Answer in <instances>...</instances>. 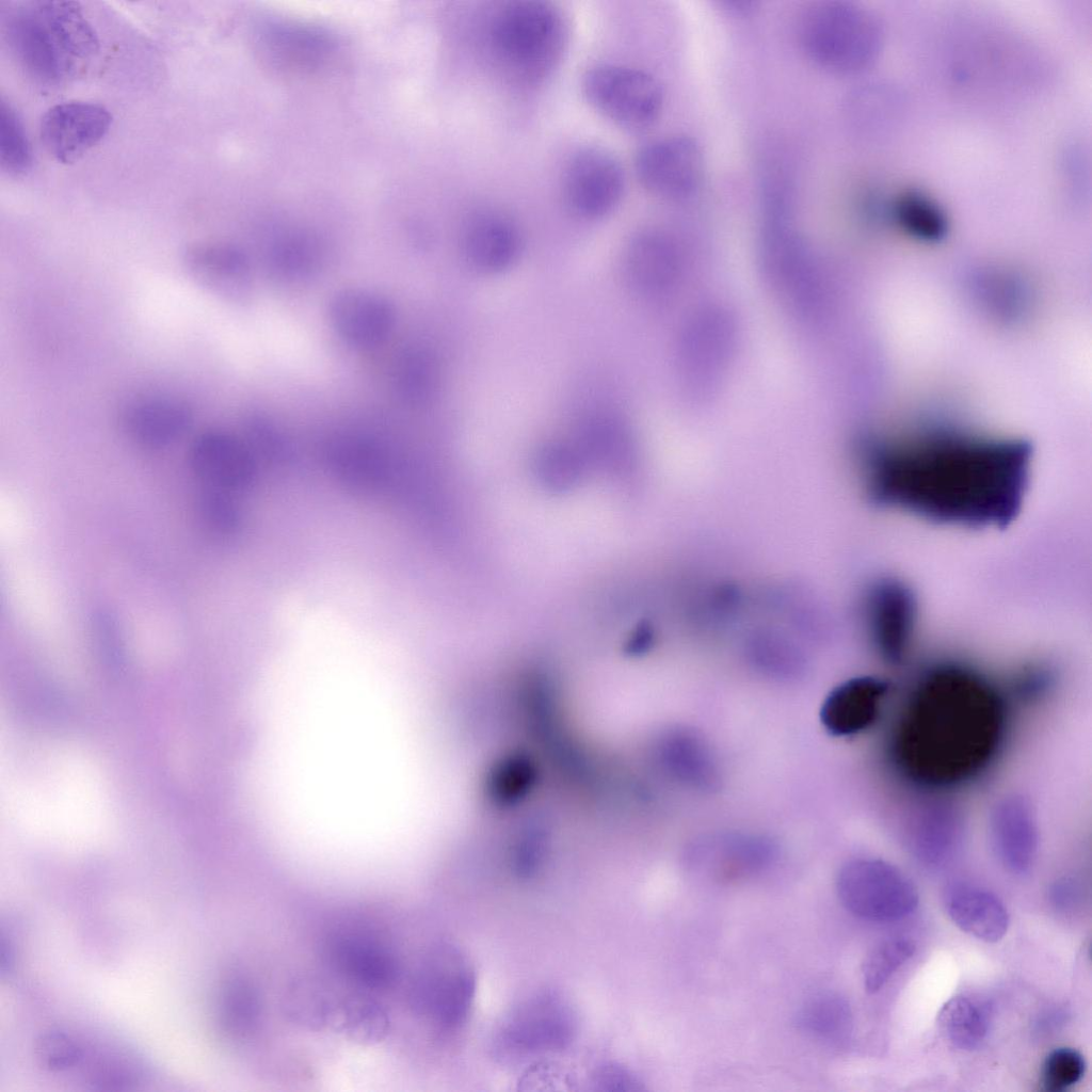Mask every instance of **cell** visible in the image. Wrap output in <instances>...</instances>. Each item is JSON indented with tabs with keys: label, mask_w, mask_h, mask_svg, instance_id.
Wrapping results in <instances>:
<instances>
[{
	"label": "cell",
	"mask_w": 1092,
	"mask_h": 1092,
	"mask_svg": "<svg viewBox=\"0 0 1092 1092\" xmlns=\"http://www.w3.org/2000/svg\"><path fill=\"white\" fill-rule=\"evenodd\" d=\"M1029 466L1023 443L942 437L880 452L867 479L884 504L944 524L1005 528L1021 511Z\"/></svg>",
	"instance_id": "cell-1"
},
{
	"label": "cell",
	"mask_w": 1092,
	"mask_h": 1092,
	"mask_svg": "<svg viewBox=\"0 0 1092 1092\" xmlns=\"http://www.w3.org/2000/svg\"><path fill=\"white\" fill-rule=\"evenodd\" d=\"M1003 728V703L991 685L969 669L938 667L924 677L903 711L894 757L919 785L961 784L992 760Z\"/></svg>",
	"instance_id": "cell-2"
},
{
	"label": "cell",
	"mask_w": 1092,
	"mask_h": 1092,
	"mask_svg": "<svg viewBox=\"0 0 1092 1092\" xmlns=\"http://www.w3.org/2000/svg\"><path fill=\"white\" fill-rule=\"evenodd\" d=\"M479 43L485 67L507 85L539 90L557 76L569 52L572 21L545 0H509L485 11Z\"/></svg>",
	"instance_id": "cell-3"
},
{
	"label": "cell",
	"mask_w": 1092,
	"mask_h": 1092,
	"mask_svg": "<svg viewBox=\"0 0 1092 1092\" xmlns=\"http://www.w3.org/2000/svg\"><path fill=\"white\" fill-rule=\"evenodd\" d=\"M579 92L588 108L616 130L641 132L659 118L663 89L647 70L619 59H596L582 68Z\"/></svg>",
	"instance_id": "cell-4"
},
{
	"label": "cell",
	"mask_w": 1092,
	"mask_h": 1092,
	"mask_svg": "<svg viewBox=\"0 0 1092 1092\" xmlns=\"http://www.w3.org/2000/svg\"><path fill=\"white\" fill-rule=\"evenodd\" d=\"M801 42L819 67L848 74L867 66L878 46V29L861 7L841 1H823L804 15Z\"/></svg>",
	"instance_id": "cell-5"
},
{
	"label": "cell",
	"mask_w": 1092,
	"mask_h": 1092,
	"mask_svg": "<svg viewBox=\"0 0 1092 1092\" xmlns=\"http://www.w3.org/2000/svg\"><path fill=\"white\" fill-rule=\"evenodd\" d=\"M627 172L620 155L597 141L569 147L557 175V195L565 209L584 220L613 213L627 191Z\"/></svg>",
	"instance_id": "cell-6"
},
{
	"label": "cell",
	"mask_w": 1092,
	"mask_h": 1092,
	"mask_svg": "<svg viewBox=\"0 0 1092 1092\" xmlns=\"http://www.w3.org/2000/svg\"><path fill=\"white\" fill-rule=\"evenodd\" d=\"M837 894L850 913L876 921L903 918L918 904L913 882L895 866L873 858L847 864L837 879Z\"/></svg>",
	"instance_id": "cell-7"
},
{
	"label": "cell",
	"mask_w": 1092,
	"mask_h": 1092,
	"mask_svg": "<svg viewBox=\"0 0 1092 1092\" xmlns=\"http://www.w3.org/2000/svg\"><path fill=\"white\" fill-rule=\"evenodd\" d=\"M633 172L640 184L655 196L681 199L698 188L704 158L690 138L668 135L642 144L633 156Z\"/></svg>",
	"instance_id": "cell-8"
},
{
	"label": "cell",
	"mask_w": 1092,
	"mask_h": 1092,
	"mask_svg": "<svg viewBox=\"0 0 1092 1092\" xmlns=\"http://www.w3.org/2000/svg\"><path fill=\"white\" fill-rule=\"evenodd\" d=\"M111 124L101 105L69 101L50 108L39 127L42 144L57 161L71 163L97 144Z\"/></svg>",
	"instance_id": "cell-9"
},
{
	"label": "cell",
	"mask_w": 1092,
	"mask_h": 1092,
	"mask_svg": "<svg viewBox=\"0 0 1092 1092\" xmlns=\"http://www.w3.org/2000/svg\"><path fill=\"white\" fill-rule=\"evenodd\" d=\"M330 322L350 347L368 351L383 344L395 326V309L383 296L363 289L338 291L328 304Z\"/></svg>",
	"instance_id": "cell-10"
},
{
	"label": "cell",
	"mask_w": 1092,
	"mask_h": 1092,
	"mask_svg": "<svg viewBox=\"0 0 1092 1092\" xmlns=\"http://www.w3.org/2000/svg\"><path fill=\"white\" fill-rule=\"evenodd\" d=\"M6 31L17 60L37 85L50 89L63 81L69 58L57 44L34 2L10 14Z\"/></svg>",
	"instance_id": "cell-11"
},
{
	"label": "cell",
	"mask_w": 1092,
	"mask_h": 1092,
	"mask_svg": "<svg viewBox=\"0 0 1092 1092\" xmlns=\"http://www.w3.org/2000/svg\"><path fill=\"white\" fill-rule=\"evenodd\" d=\"M866 614L880 654L892 662L901 660L917 617L916 598L911 589L895 579L881 581L868 596Z\"/></svg>",
	"instance_id": "cell-12"
},
{
	"label": "cell",
	"mask_w": 1092,
	"mask_h": 1092,
	"mask_svg": "<svg viewBox=\"0 0 1092 1092\" xmlns=\"http://www.w3.org/2000/svg\"><path fill=\"white\" fill-rule=\"evenodd\" d=\"M462 245L471 263L484 271L497 272L510 267L518 257L521 235L507 211L482 204L466 214Z\"/></svg>",
	"instance_id": "cell-13"
},
{
	"label": "cell",
	"mask_w": 1092,
	"mask_h": 1092,
	"mask_svg": "<svg viewBox=\"0 0 1092 1092\" xmlns=\"http://www.w3.org/2000/svg\"><path fill=\"white\" fill-rule=\"evenodd\" d=\"M889 686L870 675L849 678L835 686L824 697L820 721L835 737H847L869 728L879 718Z\"/></svg>",
	"instance_id": "cell-14"
},
{
	"label": "cell",
	"mask_w": 1092,
	"mask_h": 1092,
	"mask_svg": "<svg viewBox=\"0 0 1092 1092\" xmlns=\"http://www.w3.org/2000/svg\"><path fill=\"white\" fill-rule=\"evenodd\" d=\"M991 838L1000 863L1021 874L1032 866L1038 850V826L1030 801L1008 794L994 806L990 819Z\"/></svg>",
	"instance_id": "cell-15"
},
{
	"label": "cell",
	"mask_w": 1092,
	"mask_h": 1092,
	"mask_svg": "<svg viewBox=\"0 0 1092 1092\" xmlns=\"http://www.w3.org/2000/svg\"><path fill=\"white\" fill-rule=\"evenodd\" d=\"M187 260L191 274L211 292L231 301H240L250 292V260L238 246H203L192 251Z\"/></svg>",
	"instance_id": "cell-16"
},
{
	"label": "cell",
	"mask_w": 1092,
	"mask_h": 1092,
	"mask_svg": "<svg viewBox=\"0 0 1092 1092\" xmlns=\"http://www.w3.org/2000/svg\"><path fill=\"white\" fill-rule=\"evenodd\" d=\"M947 912L962 931L986 943L1001 940L1008 930L1007 910L996 896L986 890L956 889L948 897Z\"/></svg>",
	"instance_id": "cell-17"
},
{
	"label": "cell",
	"mask_w": 1092,
	"mask_h": 1092,
	"mask_svg": "<svg viewBox=\"0 0 1092 1092\" xmlns=\"http://www.w3.org/2000/svg\"><path fill=\"white\" fill-rule=\"evenodd\" d=\"M34 4L66 57L86 59L97 53V34L77 2L42 0Z\"/></svg>",
	"instance_id": "cell-18"
},
{
	"label": "cell",
	"mask_w": 1092,
	"mask_h": 1092,
	"mask_svg": "<svg viewBox=\"0 0 1092 1092\" xmlns=\"http://www.w3.org/2000/svg\"><path fill=\"white\" fill-rule=\"evenodd\" d=\"M391 385L397 396L410 405L429 403L437 394L440 381L435 356L419 347L398 353L391 367Z\"/></svg>",
	"instance_id": "cell-19"
},
{
	"label": "cell",
	"mask_w": 1092,
	"mask_h": 1092,
	"mask_svg": "<svg viewBox=\"0 0 1092 1092\" xmlns=\"http://www.w3.org/2000/svg\"><path fill=\"white\" fill-rule=\"evenodd\" d=\"M798 1027L829 1044L845 1042L852 1029V1013L847 1000L834 993H821L808 999L797 1015Z\"/></svg>",
	"instance_id": "cell-20"
},
{
	"label": "cell",
	"mask_w": 1092,
	"mask_h": 1092,
	"mask_svg": "<svg viewBox=\"0 0 1092 1092\" xmlns=\"http://www.w3.org/2000/svg\"><path fill=\"white\" fill-rule=\"evenodd\" d=\"M919 815L912 834L917 855L930 864L944 862L959 841L957 813L947 805L936 804Z\"/></svg>",
	"instance_id": "cell-21"
},
{
	"label": "cell",
	"mask_w": 1092,
	"mask_h": 1092,
	"mask_svg": "<svg viewBox=\"0 0 1092 1092\" xmlns=\"http://www.w3.org/2000/svg\"><path fill=\"white\" fill-rule=\"evenodd\" d=\"M941 1032L953 1046L971 1050L985 1039L990 1019L986 1008L966 996L950 998L937 1014Z\"/></svg>",
	"instance_id": "cell-22"
},
{
	"label": "cell",
	"mask_w": 1092,
	"mask_h": 1092,
	"mask_svg": "<svg viewBox=\"0 0 1092 1092\" xmlns=\"http://www.w3.org/2000/svg\"><path fill=\"white\" fill-rule=\"evenodd\" d=\"M914 951V943L906 938L886 940L873 947L862 965L866 991L869 994L880 991Z\"/></svg>",
	"instance_id": "cell-23"
},
{
	"label": "cell",
	"mask_w": 1092,
	"mask_h": 1092,
	"mask_svg": "<svg viewBox=\"0 0 1092 1092\" xmlns=\"http://www.w3.org/2000/svg\"><path fill=\"white\" fill-rule=\"evenodd\" d=\"M0 164L9 174L20 175L32 165V151L15 111L0 102Z\"/></svg>",
	"instance_id": "cell-24"
},
{
	"label": "cell",
	"mask_w": 1092,
	"mask_h": 1092,
	"mask_svg": "<svg viewBox=\"0 0 1092 1092\" xmlns=\"http://www.w3.org/2000/svg\"><path fill=\"white\" fill-rule=\"evenodd\" d=\"M1086 1071L1083 1056L1076 1049L1059 1047L1046 1057L1041 1080L1045 1090L1063 1091L1077 1083Z\"/></svg>",
	"instance_id": "cell-25"
},
{
	"label": "cell",
	"mask_w": 1092,
	"mask_h": 1092,
	"mask_svg": "<svg viewBox=\"0 0 1092 1092\" xmlns=\"http://www.w3.org/2000/svg\"><path fill=\"white\" fill-rule=\"evenodd\" d=\"M900 215L916 231L934 235L941 231L943 220L936 206L927 197L910 194L899 204Z\"/></svg>",
	"instance_id": "cell-26"
},
{
	"label": "cell",
	"mask_w": 1092,
	"mask_h": 1092,
	"mask_svg": "<svg viewBox=\"0 0 1092 1092\" xmlns=\"http://www.w3.org/2000/svg\"><path fill=\"white\" fill-rule=\"evenodd\" d=\"M450 99H451V96H450ZM451 119H452V110H451ZM452 143H453V129H452ZM453 163H454V151H453ZM454 179H456V174L455 173H454Z\"/></svg>",
	"instance_id": "cell-27"
},
{
	"label": "cell",
	"mask_w": 1092,
	"mask_h": 1092,
	"mask_svg": "<svg viewBox=\"0 0 1092 1092\" xmlns=\"http://www.w3.org/2000/svg\"><path fill=\"white\" fill-rule=\"evenodd\" d=\"M451 98H452V92H451ZM452 118H453V111H452ZM453 140H454V132H453ZM454 145H455V143H454ZM455 154L456 152H455V146H454V162H456V155Z\"/></svg>",
	"instance_id": "cell-28"
},
{
	"label": "cell",
	"mask_w": 1092,
	"mask_h": 1092,
	"mask_svg": "<svg viewBox=\"0 0 1092 1092\" xmlns=\"http://www.w3.org/2000/svg\"><path fill=\"white\" fill-rule=\"evenodd\" d=\"M449 85H450V83H449ZM450 92H451V86H450ZM451 108H452V100H451ZM452 128H453V118H452ZM453 151H454V141H453ZM454 171H456V166L455 165H454Z\"/></svg>",
	"instance_id": "cell-29"
}]
</instances>
